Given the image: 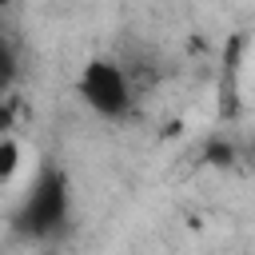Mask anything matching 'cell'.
Here are the masks:
<instances>
[{"mask_svg": "<svg viewBox=\"0 0 255 255\" xmlns=\"http://www.w3.org/2000/svg\"><path fill=\"white\" fill-rule=\"evenodd\" d=\"M80 96L104 120H120L131 108V88H128V76L116 60H92L80 72Z\"/></svg>", "mask_w": 255, "mask_h": 255, "instance_id": "2", "label": "cell"}, {"mask_svg": "<svg viewBox=\"0 0 255 255\" xmlns=\"http://www.w3.org/2000/svg\"><path fill=\"white\" fill-rule=\"evenodd\" d=\"M20 167V143L16 139H0V183H8Z\"/></svg>", "mask_w": 255, "mask_h": 255, "instance_id": "3", "label": "cell"}, {"mask_svg": "<svg viewBox=\"0 0 255 255\" xmlns=\"http://www.w3.org/2000/svg\"><path fill=\"white\" fill-rule=\"evenodd\" d=\"M64 223H68V179L56 167H44L16 211V231L32 239H48Z\"/></svg>", "mask_w": 255, "mask_h": 255, "instance_id": "1", "label": "cell"}, {"mask_svg": "<svg viewBox=\"0 0 255 255\" xmlns=\"http://www.w3.org/2000/svg\"><path fill=\"white\" fill-rule=\"evenodd\" d=\"M12 80H16V48H12V40L0 36V92H4Z\"/></svg>", "mask_w": 255, "mask_h": 255, "instance_id": "4", "label": "cell"}]
</instances>
